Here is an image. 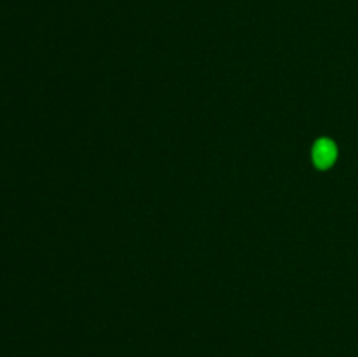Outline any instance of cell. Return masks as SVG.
I'll return each instance as SVG.
<instances>
[{
	"mask_svg": "<svg viewBox=\"0 0 358 357\" xmlns=\"http://www.w3.org/2000/svg\"><path fill=\"white\" fill-rule=\"evenodd\" d=\"M313 163L318 168H329L331 164H334V161L338 160V147L332 140L329 139H320L317 140V144L313 146Z\"/></svg>",
	"mask_w": 358,
	"mask_h": 357,
	"instance_id": "obj_1",
	"label": "cell"
}]
</instances>
